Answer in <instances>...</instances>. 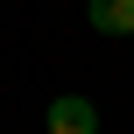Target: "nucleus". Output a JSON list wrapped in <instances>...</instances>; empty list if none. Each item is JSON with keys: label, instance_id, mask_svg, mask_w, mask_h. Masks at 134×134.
Returning <instances> with one entry per match:
<instances>
[{"label": "nucleus", "instance_id": "1", "mask_svg": "<svg viewBox=\"0 0 134 134\" xmlns=\"http://www.w3.org/2000/svg\"><path fill=\"white\" fill-rule=\"evenodd\" d=\"M49 134H99V106L78 99V92H64V99L49 106Z\"/></svg>", "mask_w": 134, "mask_h": 134}, {"label": "nucleus", "instance_id": "2", "mask_svg": "<svg viewBox=\"0 0 134 134\" xmlns=\"http://www.w3.org/2000/svg\"><path fill=\"white\" fill-rule=\"evenodd\" d=\"M85 21L99 35H134V0H85Z\"/></svg>", "mask_w": 134, "mask_h": 134}]
</instances>
